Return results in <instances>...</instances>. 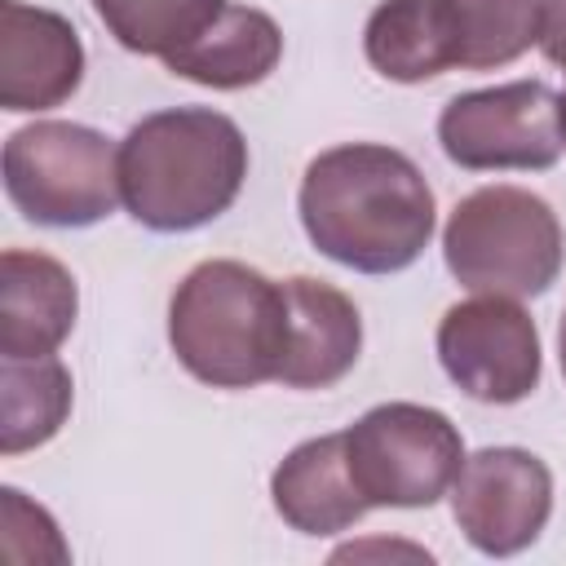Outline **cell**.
<instances>
[{"label": "cell", "mask_w": 566, "mask_h": 566, "mask_svg": "<svg viewBox=\"0 0 566 566\" xmlns=\"http://www.w3.org/2000/svg\"><path fill=\"white\" fill-rule=\"evenodd\" d=\"M438 142L469 172L553 168L566 150L562 97L544 80H513L460 93L438 115Z\"/></svg>", "instance_id": "obj_7"}, {"label": "cell", "mask_w": 566, "mask_h": 566, "mask_svg": "<svg viewBox=\"0 0 566 566\" xmlns=\"http://www.w3.org/2000/svg\"><path fill=\"white\" fill-rule=\"evenodd\" d=\"M84 80V44L80 31L40 4L0 0V106L53 111Z\"/></svg>", "instance_id": "obj_10"}, {"label": "cell", "mask_w": 566, "mask_h": 566, "mask_svg": "<svg viewBox=\"0 0 566 566\" xmlns=\"http://www.w3.org/2000/svg\"><path fill=\"white\" fill-rule=\"evenodd\" d=\"M283 283L243 261H199L168 301L177 363L212 389H252L279 376Z\"/></svg>", "instance_id": "obj_3"}, {"label": "cell", "mask_w": 566, "mask_h": 566, "mask_svg": "<svg viewBox=\"0 0 566 566\" xmlns=\"http://www.w3.org/2000/svg\"><path fill=\"white\" fill-rule=\"evenodd\" d=\"M248 181V142L212 106L155 111L119 142V195L133 221L181 234L217 221Z\"/></svg>", "instance_id": "obj_2"}, {"label": "cell", "mask_w": 566, "mask_h": 566, "mask_svg": "<svg viewBox=\"0 0 566 566\" xmlns=\"http://www.w3.org/2000/svg\"><path fill=\"white\" fill-rule=\"evenodd\" d=\"M455 27V66L491 71L539 44V0H447Z\"/></svg>", "instance_id": "obj_18"}, {"label": "cell", "mask_w": 566, "mask_h": 566, "mask_svg": "<svg viewBox=\"0 0 566 566\" xmlns=\"http://www.w3.org/2000/svg\"><path fill=\"white\" fill-rule=\"evenodd\" d=\"M80 314L75 274L49 252L4 248L0 256V358H44Z\"/></svg>", "instance_id": "obj_12"}, {"label": "cell", "mask_w": 566, "mask_h": 566, "mask_svg": "<svg viewBox=\"0 0 566 566\" xmlns=\"http://www.w3.org/2000/svg\"><path fill=\"white\" fill-rule=\"evenodd\" d=\"M230 0H93L102 27L142 57H172L199 40Z\"/></svg>", "instance_id": "obj_17"}, {"label": "cell", "mask_w": 566, "mask_h": 566, "mask_svg": "<svg viewBox=\"0 0 566 566\" xmlns=\"http://www.w3.org/2000/svg\"><path fill=\"white\" fill-rule=\"evenodd\" d=\"M279 57H283L279 22L252 4H226L217 22L199 40L164 57V66L203 88H248L261 84L279 66Z\"/></svg>", "instance_id": "obj_14"}, {"label": "cell", "mask_w": 566, "mask_h": 566, "mask_svg": "<svg viewBox=\"0 0 566 566\" xmlns=\"http://www.w3.org/2000/svg\"><path fill=\"white\" fill-rule=\"evenodd\" d=\"M345 455L371 509H429L451 495L464 438L438 407L380 402L345 429Z\"/></svg>", "instance_id": "obj_6"}, {"label": "cell", "mask_w": 566, "mask_h": 566, "mask_svg": "<svg viewBox=\"0 0 566 566\" xmlns=\"http://www.w3.org/2000/svg\"><path fill=\"white\" fill-rule=\"evenodd\" d=\"M363 553H407V557H416V562H429L424 548H411V544H385V539H376V544H349V548L336 553V562H349V557H363Z\"/></svg>", "instance_id": "obj_21"}, {"label": "cell", "mask_w": 566, "mask_h": 566, "mask_svg": "<svg viewBox=\"0 0 566 566\" xmlns=\"http://www.w3.org/2000/svg\"><path fill=\"white\" fill-rule=\"evenodd\" d=\"M539 49L566 71V0H539Z\"/></svg>", "instance_id": "obj_20"}, {"label": "cell", "mask_w": 566, "mask_h": 566, "mask_svg": "<svg viewBox=\"0 0 566 566\" xmlns=\"http://www.w3.org/2000/svg\"><path fill=\"white\" fill-rule=\"evenodd\" d=\"M71 371L57 354L0 358V455L44 447L71 416Z\"/></svg>", "instance_id": "obj_16"}, {"label": "cell", "mask_w": 566, "mask_h": 566, "mask_svg": "<svg viewBox=\"0 0 566 566\" xmlns=\"http://www.w3.org/2000/svg\"><path fill=\"white\" fill-rule=\"evenodd\" d=\"M0 557L9 566H40V562H53L62 566L71 557V548L62 544V531L57 522L31 504L18 486H4L0 491Z\"/></svg>", "instance_id": "obj_19"}, {"label": "cell", "mask_w": 566, "mask_h": 566, "mask_svg": "<svg viewBox=\"0 0 566 566\" xmlns=\"http://www.w3.org/2000/svg\"><path fill=\"white\" fill-rule=\"evenodd\" d=\"M296 208L310 243L363 274L407 270L429 248L438 221L424 172L380 142H345L314 155Z\"/></svg>", "instance_id": "obj_1"}, {"label": "cell", "mask_w": 566, "mask_h": 566, "mask_svg": "<svg viewBox=\"0 0 566 566\" xmlns=\"http://www.w3.org/2000/svg\"><path fill=\"white\" fill-rule=\"evenodd\" d=\"M557 354H562V371H566V314H562V327H557Z\"/></svg>", "instance_id": "obj_22"}, {"label": "cell", "mask_w": 566, "mask_h": 566, "mask_svg": "<svg viewBox=\"0 0 566 566\" xmlns=\"http://www.w3.org/2000/svg\"><path fill=\"white\" fill-rule=\"evenodd\" d=\"M367 62L398 84H424L455 66V27L447 0H380L363 31Z\"/></svg>", "instance_id": "obj_15"}, {"label": "cell", "mask_w": 566, "mask_h": 566, "mask_svg": "<svg viewBox=\"0 0 566 566\" xmlns=\"http://www.w3.org/2000/svg\"><path fill=\"white\" fill-rule=\"evenodd\" d=\"M438 358H442V371L473 402H495V407H509L535 394L544 371L535 318L513 296H486V292L442 314Z\"/></svg>", "instance_id": "obj_8"}, {"label": "cell", "mask_w": 566, "mask_h": 566, "mask_svg": "<svg viewBox=\"0 0 566 566\" xmlns=\"http://www.w3.org/2000/svg\"><path fill=\"white\" fill-rule=\"evenodd\" d=\"M562 128H566V93H562Z\"/></svg>", "instance_id": "obj_23"}, {"label": "cell", "mask_w": 566, "mask_h": 566, "mask_svg": "<svg viewBox=\"0 0 566 566\" xmlns=\"http://www.w3.org/2000/svg\"><path fill=\"white\" fill-rule=\"evenodd\" d=\"M283 358H279V385L287 389H327L345 380L363 349V318L358 305L310 274L283 279Z\"/></svg>", "instance_id": "obj_11"}, {"label": "cell", "mask_w": 566, "mask_h": 566, "mask_svg": "<svg viewBox=\"0 0 566 566\" xmlns=\"http://www.w3.org/2000/svg\"><path fill=\"white\" fill-rule=\"evenodd\" d=\"M4 195L35 221L80 230L115 212L119 195V146L71 119H35L4 142Z\"/></svg>", "instance_id": "obj_5"}, {"label": "cell", "mask_w": 566, "mask_h": 566, "mask_svg": "<svg viewBox=\"0 0 566 566\" xmlns=\"http://www.w3.org/2000/svg\"><path fill=\"white\" fill-rule=\"evenodd\" d=\"M442 256L469 292L513 301L539 296L562 274V221L522 186H482L451 208Z\"/></svg>", "instance_id": "obj_4"}, {"label": "cell", "mask_w": 566, "mask_h": 566, "mask_svg": "<svg viewBox=\"0 0 566 566\" xmlns=\"http://www.w3.org/2000/svg\"><path fill=\"white\" fill-rule=\"evenodd\" d=\"M553 513V473L522 447L464 455L451 482V517L486 557H513L539 539Z\"/></svg>", "instance_id": "obj_9"}, {"label": "cell", "mask_w": 566, "mask_h": 566, "mask_svg": "<svg viewBox=\"0 0 566 566\" xmlns=\"http://www.w3.org/2000/svg\"><path fill=\"white\" fill-rule=\"evenodd\" d=\"M274 513L301 535H336L349 531L371 504L354 482L345 433H323L283 455L270 478Z\"/></svg>", "instance_id": "obj_13"}]
</instances>
